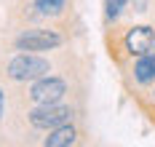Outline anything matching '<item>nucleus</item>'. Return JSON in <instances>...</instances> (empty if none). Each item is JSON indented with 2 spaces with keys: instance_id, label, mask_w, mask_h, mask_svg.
<instances>
[{
  "instance_id": "obj_5",
  "label": "nucleus",
  "mask_w": 155,
  "mask_h": 147,
  "mask_svg": "<svg viewBox=\"0 0 155 147\" xmlns=\"http://www.w3.org/2000/svg\"><path fill=\"white\" fill-rule=\"evenodd\" d=\"M126 51L128 54H134V56H142V54H147V51L153 48L155 43V32L153 27H144V24H139V27H131L128 32H126Z\"/></svg>"
},
{
  "instance_id": "obj_1",
  "label": "nucleus",
  "mask_w": 155,
  "mask_h": 147,
  "mask_svg": "<svg viewBox=\"0 0 155 147\" xmlns=\"http://www.w3.org/2000/svg\"><path fill=\"white\" fill-rule=\"evenodd\" d=\"M51 72V64L48 59L38 56V54H16L14 59L8 62V78L19 83H27V80H38Z\"/></svg>"
},
{
  "instance_id": "obj_10",
  "label": "nucleus",
  "mask_w": 155,
  "mask_h": 147,
  "mask_svg": "<svg viewBox=\"0 0 155 147\" xmlns=\"http://www.w3.org/2000/svg\"><path fill=\"white\" fill-rule=\"evenodd\" d=\"M131 3H134V11H147V0H131Z\"/></svg>"
},
{
  "instance_id": "obj_7",
  "label": "nucleus",
  "mask_w": 155,
  "mask_h": 147,
  "mask_svg": "<svg viewBox=\"0 0 155 147\" xmlns=\"http://www.w3.org/2000/svg\"><path fill=\"white\" fill-rule=\"evenodd\" d=\"M134 78H137L142 86H147V83L155 80V56L153 54H142L139 59H137V64H134Z\"/></svg>"
},
{
  "instance_id": "obj_6",
  "label": "nucleus",
  "mask_w": 155,
  "mask_h": 147,
  "mask_svg": "<svg viewBox=\"0 0 155 147\" xmlns=\"http://www.w3.org/2000/svg\"><path fill=\"white\" fill-rule=\"evenodd\" d=\"M78 139V131L70 126V123H64V126H56V129H51V134L46 136V147H70L75 145Z\"/></svg>"
},
{
  "instance_id": "obj_2",
  "label": "nucleus",
  "mask_w": 155,
  "mask_h": 147,
  "mask_svg": "<svg viewBox=\"0 0 155 147\" xmlns=\"http://www.w3.org/2000/svg\"><path fill=\"white\" fill-rule=\"evenodd\" d=\"M72 120V110L70 107H62L59 102L56 104H40L38 110L30 113V123L35 129H56V126H64Z\"/></svg>"
},
{
  "instance_id": "obj_8",
  "label": "nucleus",
  "mask_w": 155,
  "mask_h": 147,
  "mask_svg": "<svg viewBox=\"0 0 155 147\" xmlns=\"http://www.w3.org/2000/svg\"><path fill=\"white\" fill-rule=\"evenodd\" d=\"M64 5H67V0H35V8H38L40 14H46V16H56V14H62Z\"/></svg>"
},
{
  "instance_id": "obj_3",
  "label": "nucleus",
  "mask_w": 155,
  "mask_h": 147,
  "mask_svg": "<svg viewBox=\"0 0 155 147\" xmlns=\"http://www.w3.org/2000/svg\"><path fill=\"white\" fill-rule=\"evenodd\" d=\"M62 46V35L54 30H27L16 38L19 51H51Z\"/></svg>"
},
{
  "instance_id": "obj_9",
  "label": "nucleus",
  "mask_w": 155,
  "mask_h": 147,
  "mask_svg": "<svg viewBox=\"0 0 155 147\" xmlns=\"http://www.w3.org/2000/svg\"><path fill=\"white\" fill-rule=\"evenodd\" d=\"M126 3H128V0H107V5H104V16H107L110 21H112V19H118L120 14H123Z\"/></svg>"
},
{
  "instance_id": "obj_11",
  "label": "nucleus",
  "mask_w": 155,
  "mask_h": 147,
  "mask_svg": "<svg viewBox=\"0 0 155 147\" xmlns=\"http://www.w3.org/2000/svg\"><path fill=\"white\" fill-rule=\"evenodd\" d=\"M3 102H5V96H3V91H0V118H3Z\"/></svg>"
},
{
  "instance_id": "obj_4",
  "label": "nucleus",
  "mask_w": 155,
  "mask_h": 147,
  "mask_svg": "<svg viewBox=\"0 0 155 147\" xmlns=\"http://www.w3.org/2000/svg\"><path fill=\"white\" fill-rule=\"evenodd\" d=\"M64 94H67V83L62 78H48V75L38 78L30 88V99L38 104H56Z\"/></svg>"
}]
</instances>
